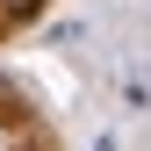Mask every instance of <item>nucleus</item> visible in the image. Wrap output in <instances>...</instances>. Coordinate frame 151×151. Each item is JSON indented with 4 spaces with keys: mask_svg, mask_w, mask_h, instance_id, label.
<instances>
[{
    "mask_svg": "<svg viewBox=\"0 0 151 151\" xmlns=\"http://www.w3.org/2000/svg\"><path fill=\"white\" fill-rule=\"evenodd\" d=\"M43 0H0V22H22V14H36Z\"/></svg>",
    "mask_w": 151,
    "mask_h": 151,
    "instance_id": "nucleus-1",
    "label": "nucleus"
}]
</instances>
